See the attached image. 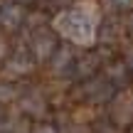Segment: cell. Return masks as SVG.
I'll list each match as a JSON object with an SVG mask.
<instances>
[{
	"mask_svg": "<svg viewBox=\"0 0 133 133\" xmlns=\"http://www.w3.org/2000/svg\"><path fill=\"white\" fill-rule=\"evenodd\" d=\"M54 27L74 44H81V47L94 44L96 30H99V10L94 3H79L59 12L54 20Z\"/></svg>",
	"mask_w": 133,
	"mask_h": 133,
	"instance_id": "6da1fadb",
	"label": "cell"
},
{
	"mask_svg": "<svg viewBox=\"0 0 133 133\" xmlns=\"http://www.w3.org/2000/svg\"><path fill=\"white\" fill-rule=\"evenodd\" d=\"M25 20V10L20 8L17 3H8L0 8V25L5 30H17Z\"/></svg>",
	"mask_w": 133,
	"mask_h": 133,
	"instance_id": "7a4b0ae2",
	"label": "cell"
},
{
	"mask_svg": "<svg viewBox=\"0 0 133 133\" xmlns=\"http://www.w3.org/2000/svg\"><path fill=\"white\" fill-rule=\"evenodd\" d=\"M52 49H54V37H52L49 32H39L37 37H35V42H32V52L37 54L39 59L49 57V54H52Z\"/></svg>",
	"mask_w": 133,
	"mask_h": 133,
	"instance_id": "3957f363",
	"label": "cell"
},
{
	"mask_svg": "<svg viewBox=\"0 0 133 133\" xmlns=\"http://www.w3.org/2000/svg\"><path fill=\"white\" fill-rule=\"evenodd\" d=\"M8 66H12L15 71H20V74H22V71H27V69H32V66H30V57H25V54H15V57L10 59Z\"/></svg>",
	"mask_w": 133,
	"mask_h": 133,
	"instance_id": "277c9868",
	"label": "cell"
},
{
	"mask_svg": "<svg viewBox=\"0 0 133 133\" xmlns=\"http://www.w3.org/2000/svg\"><path fill=\"white\" fill-rule=\"evenodd\" d=\"M111 10H133V0H104Z\"/></svg>",
	"mask_w": 133,
	"mask_h": 133,
	"instance_id": "5b68a950",
	"label": "cell"
},
{
	"mask_svg": "<svg viewBox=\"0 0 133 133\" xmlns=\"http://www.w3.org/2000/svg\"><path fill=\"white\" fill-rule=\"evenodd\" d=\"M35 133H54L52 128H49V126H44V128H37V131H35Z\"/></svg>",
	"mask_w": 133,
	"mask_h": 133,
	"instance_id": "8992f818",
	"label": "cell"
}]
</instances>
